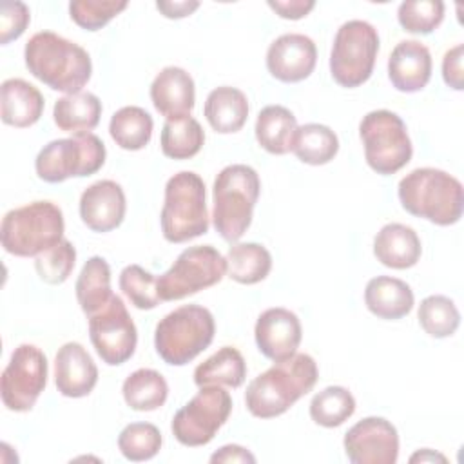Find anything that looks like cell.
I'll use <instances>...</instances> for the list:
<instances>
[{
  "label": "cell",
  "mask_w": 464,
  "mask_h": 464,
  "mask_svg": "<svg viewBox=\"0 0 464 464\" xmlns=\"http://www.w3.org/2000/svg\"><path fill=\"white\" fill-rule=\"evenodd\" d=\"M317 377V362L308 353H295L276 362L248 382L245 392L246 410L257 419L279 417L312 392Z\"/></svg>",
  "instance_id": "6da1fadb"
},
{
  "label": "cell",
  "mask_w": 464,
  "mask_h": 464,
  "mask_svg": "<svg viewBox=\"0 0 464 464\" xmlns=\"http://www.w3.org/2000/svg\"><path fill=\"white\" fill-rule=\"evenodd\" d=\"M24 60L34 78L65 94L80 92L92 74L89 53L53 31L33 34L25 44Z\"/></svg>",
  "instance_id": "7a4b0ae2"
},
{
  "label": "cell",
  "mask_w": 464,
  "mask_h": 464,
  "mask_svg": "<svg viewBox=\"0 0 464 464\" xmlns=\"http://www.w3.org/2000/svg\"><path fill=\"white\" fill-rule=\"evenodd\" d=\"M397 196L408 214L435 225L450 227L462 218V185L446 170L433 167L411 170L399 181Z\"/></svg>",
  "instance_id": "3957f363"
},
{
  "label": "cell",
  "mask_w": 464,
  "mask_h": 464,
  "mask_svg": "<svg viewBox=\"0 0 464 464\" xmlns=\"http://www.w3.org/2000/svg\"><path fill=\"white\" fill-rule=\"evenodd\" d=\"M261 181L257 172L243 163L219 170L212 187V221L216 232L236 243L250 227Z\"/></svg>",
  "instance_id": "277c9868"
},
{
  "label": "cell",
  "mask_w": 464,
  "mask_h": 464,
  "mask_svg": "<svg viewBox=\"0 0 464 464\" xmlns=\"http://www.w3.org/2000/svg\"><path fill=\"white\" fill-rule=\"evenodd\" d=\"M63 214L53 201H33L9 210L0 225L2 246L16 257H36L63 239Z\"/></svg>",
  "instance_id": "5b68a950"
},
{
  "label": "cell",
  "mask_w": 464,
  "mask_h": 464,
  "mask_svg": "<svg viewBox=\"0 0 464 464\" xmlns=\"http://www.w3.org/2000/svg\"><path fill=\"white\" fill-rule=\"evenodd\" d=\"M214 332L216 323L208 308L183 304L156 324L154 346L167 364L183 366L210 346Z\"/></svg>",
  "instance_id": "8992f818"
},
{
  "label": "cell",
  "mask_w": 464,
  "mask_h": 464,
  "mask_svg": "<svg viewBox=\"0 0 464 464\" xmlns=\"http://www.w3.org/2000/svg\"><path fill=\"white\" fill-rule=\"evenodd\" d=\"M205 183L192 170L169 178L160 214L161 232L169 243H187L208 230Z\"/></svg>",
  "instance_id": "52a82bcc"
},
{
  "label": "cell",
  "mask_w": 464,
  "mask_h": 464,
  "mask_svg": "<svg viewBox=\"0 0 464 464\" xmlns=\"http://www.w3.org/2000/svg\"><path fill=\"white\" fill-rule=\"evenodd\" d=\"M359 136L368 167L381 176L399 172L411 160L413 147L408 129L392 111L379 109L362 116Z\"/></svg>",
  "instance_id": "ba28073f"
},
{
  "label": "cell",
  "mask_w": 464,
  "mask_h": 464,
  "mask_svg": "<svg viewBox=\"0 0 464 464\" xmlns=\"http://www.w3.org/2000/svg\"><path fill=\"white\" fill-rule=\"evenodd\" d=\"M379 53V33L364 20L344 22L334 38L330 53V74L346 89L368 82Z\"/></svg>",
  "instance_id": "9c48e42d"
},
{
  "label": "cell",
  "mask_w": 464,
  "mask_h": 464,
  "mask_svg": "<svg viewBox=\"0 0 464 464\" xmlns=\"http://www.w3.org/2000/svg\"><path fill=\"white\" fill-rule=\"evenodd\" d=\"M103 141L89 132L49 141L36 156V176L47 183H62L69 178H85L105 163Z\"/></svg>",
  "instance_id": "30bf717a"
},
{
  "label": "cell",
  "mask_w": 464,
  "mask_h": 464,
  "mask_svg": "<svg viewBox=\"0 0 464 464\" xmlns=\"http://www.w3.org/2000/svg\"><path fill=\"white\" fill-rule=\"evenodd\" d=\"M227 274V259L212 245L185 248L172 266L158 276L161 301H179L218 285Z\"/></svg>",
  "instance_id": "8fae6325"
},
{
  "label": "cell",
  "mask_w": 464,
  "mask_h": 464,
  "mask_svg": "<svg viewBox=\"0 0 464 464\" xmlns=\"http://www.w3.org/2000/svg\"><path fill=\"white\" fill-rule=\"evenodd\" d=\"M232 411V397L221 386H199V392L176 411L170 430L188 448L208 444Z\"/></svg>",
  "instance_id": "7c38bea8"
},
{
  "label": "cell",
  "mask_w": 464,
  "mask_h": 464,
  "mask_svg": "<svg viewBox=\"0 0 464 464\" xmlns=\"http://www.w3.org/2000/svg\"><path fill=\"white\" fill-rule=\"evenodd\" d=\"M47 384V357L34 344H20L13 350L2 372V402L11 411H29Z\"/></svg>",
  "instance_id": "4fadbf2b"
},
{
  "label": "cell",
  "mask_w": 464,
  "mask_h": 464,
  "mask_svg": "<svg viewBox=\"0 0 464 464\" xmlns=\"http://www.w3.org/2000/svg\"><path fill=\"white\" fill-rule=\"evenodd\" d=\"M87 319L91 343L105 364L118 366L134 355L138 330L121 297L112 295L103 308Z\"/></svg>",
  "instance_id": "5bb4252c"
},
{
  "label": "cell",
  "mask_w": 464,
  "mask_h": 464,
  "mask_svg": "<svg viewBox=\"0 0 464 464\" xmlns=\"http://www.w3.org/2000/svg\"><path fill=\"white\" fill-rule=\"evenodd\" d=\"M343 446L352 464H395L399 433L384 417H364L344 433Z\"/></svg>",
  "instance_id": "9a60e30c"
},
{
  "label": "cell",
  "mask_w": 464,
  "mask_h": 464,
  "mask_svg": "<svg viewBox=\"0 0 464 464\" xmlns=\"http://www.w3.org/2000/svg\"><path fill=\"white\" fill-rule=\"evenodd\" d=\"M317 62V47L312 38L286 33L276 38L266 51L268 72L283 83H297L308 78Z\"/></svg>",
  "instance_id": "2e32d148"
},
{
  "label": "cell",
  "mask_w": 464,
  "mask_h": 464,
  "mask_svg": "<svg viewBox=\"0 0 464 464\" xmlns=\"http://www.w3.org/2000/svg\"><path fill=\"white\" fill-rule=\"evenodd\" d=\"M257 350L270 361L281 362L297 353L301 344L303 330L299 317L288 308H268L265 310L254 328Z\"/></svg>",
  "instance_id": "e0dca14e"
},
{
  "label": "cell",
  "mask_w": 464,
  "mask_h": 464,
  "mask_svg": "<svg viewBox=\"0 0 464 464\" xmlns=\"http://www.w3.org/2000/svg\"><path fill=\"white\" fill-rule=\"evenodd\" d=\"M127 203L120 183L100 179L89 185L80 196V218L92 232H111L118 228L125 218Z\"/></svg>",
  "instance_id": "ac0fdd59"
},
{
  "label": "cell",
  "mask_w": 464,
  "mask_h": 464,
  "mask_svg": "<svg viewBox=\"0 0 464 464\" xmlns=\"http://www.w3.org/2000/svg\"><path fill=\"white\" fill-rule=\"evenodd\" d=\"M98 382V368L80 343H65L54 357V384L63 397L89 395Z\"/></svg>",
  "instance_id": "d6986e66"
},
{
  "label": "cell",
  "mask_w": 464,
  "mask_h": 464,
  "mask_svg": "<svg viewBox=\"0 0 464 464\" xmlns=\"http://www.w3.org/2000/svg\"><path fill=\"white\" fill-rule=\"evenodd\" d=\"M154 109L167 120L190 116L196 103V85L192 76L181 67H163L150 85Z\"/></svg>",
  "instance_id": "ffe728a7"
},
{
  "label": "cell",
  "mask_w": 464,
  "mask_h": 464,
  "mask_svg": "<svg viewBox=\"0 0 464 464\" xmlns=\"http://www.w3.org/2000/svg\"><path fill=\"white\" fill-rule=\"evenodd\" d=\"M388 78L401 92L422 91L431 78L430 49L417 40L399 42L388 58Z\"/></svg>",
  "instance_id": "44dd1931"
},
{
  "label": "cell",
  "mask_w": 464,
  "mask_h": 464,
  "mask_svg": "<svg viewBox=\"0 0 464 464\" xmlns=\"http://www.w3.org/2000/svg\"><path fill=\"white\" fill-rule=\"evenodd\" d=\"M420 252L422 246L417 232L402 223L384 225L373 239V256L388 268H411L420 259Z\"/></svg>",
  "instance_id": "7402d4cb"
},
{
  "label": "cell",
  "mask_w": 464,
  "mask_h": 464,
  "mask_svg": "<svg viewBox=\"0 0 464 464\" xmlns=\"http://www.w3.org/2000/svg\"><path fill=\"white\" fill-rule=\"evenodd\" d=\"M2 121L5 125L25 129L34 125L44 112V96L29 82L22 78H9L0 87Z\"/></svg>",
  "instance_id": "603a6c76"
},
{
  "label": "cell",
  "mask_w": 464,
  "mask_h": 464,
  "mask_svg": "<svg viewBox=\"0 0 464 464\" xmlns=\"http://www.w3.org/2000/svg\"><path fill=\"white\" fill-rule=\"evenodd\" d=\"M413 303V292L402 279L377 276L366 283L364 304L379 319L397 321L411 312Z\"/></svg>",
  "instance_id": "cb8c5ba5"
},
{
  "label": "cell",
  "mask_w": 464,
  "mask_h": 464,
  "mask_svg": "<svg viewBox=\"0 0 464 464\" xmlns=\"http://www.w3.org/2000/svg\"><path fill=\"white\" fill-rule=\"evenodd\" d=\"M205 118L219 134H232L243 129L248 118V100L243 91L221 85L208 92L205 100Z\"/></svg>",
  "instance_id": "d4e9b609"
},
{
  "label": "cell",
  "mask_w": 464,
  "mask_h": 464,
  "mask_svg": "<svg viewBox=\"0 0 464 464\" xmlns=\"http://www.w3.org/2000/svg\"><path fill=\"white\" fill-rule=\"evenodd\" d=\"M102 102L92 92L65 94L56 100L53 107V120L56 127L69 134H89L100 123Z\"/></svg>",
  "instance_id": "484cf974"
},
{
  "label": "cell",
  "mask_w": 464,
  "mask_h": 464,
  "mask_svg": "<svg viewBox=\"0 0 464 464\" xmlns=\"http://www.w3.org/2000/svg\"><path fill=\"white\" fill-rule=\"evenodd\" d=\"M256 140L270 154L283 156L292 150L297 120L290 109L283 105H266L256 120Z\"/></svg>",
  "instance_id": "4316f807"
},
{
  "label": "cell",
  "mask_w": 464,
  "mask_h": 464,
  "mask_svg": "<svg viewBox=\"0 0 464 464\" xmlns=\"http://www.w3.org/2000/svg\"><path fill=\"white\" fill-rule=\"evenodd\" d=\"M76 299L82 312L89 317L103 308L114 295L111 290V266L102 256H92L82 266L76 279Z\"/></svg>",
  "instance_id": "83f0119b"
},
{
  "label": "cell",
  "mask_w": 464,
  "mask_h": 464,
  "mask_svg": "<svg viewBox=\"0 0 464 464\" xmlns=\"http://www.w3.org/2000/svg\"><path fill=\"white\" fill-rule=\"evenodd\" d=\"M246 377V362L234 346H223L207 361L196 366L194 382L198 386H228L239 388Z\"/></svg>",
  "instance_id": "f1b7e54d"
},
{
  "label": "cell",
  "mask_w": 464,
  "mask_h": 464,
  "mask_svg": "<svg viewBox=\"0 0 464 464\" xmlns=\"http://www.w3.org/2000/svg\"><path fill=\"white\" fill-rule=\"evenodd\" d=\"M292 152L306 165H326L339 152V138L328 125L304 123L294 134Z\"/></svg>",
  "instance_id": "f546056e"
},
{
  "label": "cell",
  "mask_w": 464,
  "mask_h": 464,
  "mask_svg": "<svg viewBox=\"0 0 464 464\" xmlns=\"http://www.w3.org/2000/svg\"><path fill=\"white\" fill-rule=\"evenodd\" d=\"M121 393L129 408L136 411H154L165 404L169 384L160 372L140 368L123 381Z\"/></svg>",
  "instance_id": "4dcf8cb0"
},
{
  "label": "cell",
  "mask_w": 464,
  "mask_h": 464,
  "mask_svg": "<svg viewBox=\"0 0 464 464\" xmlns=\"http://www.w3.org/2000/svg\"><path fill=\"white\" fill-rule=\"evenodd\" d=\"M152 116L136 105L116 111L109 121V134L123 150H141L152 138Z\"/></svg>",
  "instance_id": "1f68e13d"
},
{
  "label": "cell",
  "mask_w": 464,
  "mask_h": 464,
  "mask_svg": "<svg viewBox=\"0 0 464 464\" xmlns=\"http://www.w3.org/2000/svg\"><path fill=\"white\" fill-rule=\"evenodd\" d=\"M225 259L228 277L239 285H256L272 268V256L259 243H236L228 248Z\"/></svg>",
  "instance_id": "d6a6232c"
},
{
  "label": "cell",
  "mask_w": 464,
  "mask_h": 464,
  "mask_svg": "<svg viewBox=\"0 0 464 464\" xmlns=\"http://www.w3.org/2000/svg\"><path fill=\"white\" fill-rule=\"evenodd\" d=\"M205 143V132L192 116L167 120L161 129V152L172 160L194 158Z\"/></svg>",
  "instance_id": "836d02e7"
},
{
  "label": "cell",
  "mask_w": 464,
  "mask_h": 464,
  "mask_svg": "<svg viewBox=\"0 0 464 464\" xmlns=\"http://www.w3.org/2000/svg\"><path fill=\"white\" fill-rule=\"evenodd\" d=\"M355 411L353 395L343 386H326L314 395L310 402V417L323 428H337Z\"/></svg>",
  "instance_id": "e575fe53"
},
{
  "label": "cell",
  "mask_w": 464,
  "mask_h": 464,
  "mask_svg": "<svg viewBox=\"0 0 464 464\" xmlns=\"http://www.w3.org/2000/svg\"><path fill=\"white\" fill-rule=\"evenodd\" d=\"M417 317L420 328L435 339L453 335L460 324V314L453 299L440 294L424 297L419 304Z\"/></svg>",
  "instance_id": "d590c367"
},
{
  "label": "cell",
  "mask_w": 464,
  "mask_h": 464,
  "mask_svg": "<svg viewBox=\"0 0 464 464\" xmlns=\"http://www.w3.org/2000/svg\"><path fill=\"white\" fill-rule=\"evenodd\" d=\"M161 433L150 422H130L127 424L120 437L118 448L127 460L141 462L158 455L161 450Z\"/></svg>",
  "instance_id": "8d00e7d4"
},
{
  "label": "cell",
  "mask_w": 464,
  "mask_h": 464,
  "mask_svg": "<svg viewBox=\"0 0 464 464\" xmlns=\"http://www.w3.org/2000/svg\"><path fill=\"white\" fill-rule=\"evenodd\" d=\"M401 27L413 34H430L444 20V2L440 0H406L397 9Z\"/></svg>",
  "instance_id": "74e56055"
},
{
  "label": "cell",
  "mask_w": 464,
  "mask_h": 464,
  "mask_svg": "<svg viewBox=\"0 0 464 464\" xmlns=\"http://www.w3.org/2000/svg\"><path fill=\"white\" fill-rule=\"evenodd\" d=\"M120 288L138 310H152L163 303L158 295V277L140 265H127L121 270Z\"/></svg>",
  "instance_id": "f35d334b"
},
{
  "label": "cell",
  "mask_w": 464,
  "mask_h": 464,
  "mask_svg": "<svg viewBox=\"0 0 464 464\" xmlns=\"http://www.w3.org/2000/svg\"><path fill=\"white\" fill-rule=\"evenodd\" d=\"M76 263V248L69 239H62L53 248L34 257L38 277L47 285H62L69 279Z\"/></svg>",
  "instance_id": "ab89813d"
},
{
  "label": "cell",
  "mask_w": 464,
  "mask_h": 464,
  "mask_svg": "<svg viewBox=\"0 0 464 464\" xmlns=\"http://www.w3.org/2000/svg\"><path fill=\"white\" fill-rule=\"evenodd\" d=\"M127 5L129 4L125 0H74L69 4V14L78 27L85 31H98L127 9Z\"/></svg>",
  "instance_id": "60d3db41"
},
{
  "label": "cell",
  "mask_w": 464,
  "mask_h": 464,
  "mask_svg": "<svg viewBox=\"0 0 464 464\" xmlns=\"http://www.w3.org/2000/svg\"><path fill=\"white\" fill-rule=\"evenodd\" d=\"M31 20L29 7L24 2H2L0 4V44L7 45L18 40L27 29Z\"/></svg>",
  "instance_id": "b9f144b4"
},
{
  "label": "cell",
  "mask_w": 464,
  "mask_h": 464,
  "mask_svg": "<svg viewBox=\"0 0 464 464\" xmlns=\"http://www.w3.org/2000/svg\"><path fill=\"white\" fill-rule=\"evenodd\" d=\"M462 58H464V45L457 44L450 51H446L442 58V78L448 87L455 91L464 89V69H462Z\"/></svg>",
  "instance_id": "7bdbcfd3"
},
{
  "label": "cell",
  "mask_w": 464,
  "mask_h": 464,
  "mask_svg": "<svg viewBox=\"0 0 464 464\" xmlns=\"http://www.w3.org/2000/svg\"><path fill=\"white\" fill-rule=\"evenodd\" d=\"M268 7L285 20H299L315 7V2L314 0H268Z\"/></svg>",
  "instance_id": "ee69618b"
},
{
  "label": "cell",
  "mask_w": 464,
  "mask_h": 464,
  "mask_svg": "<svg viewBox=\"0 0 464 464\" xmlns=\"http://www.w3.org/2000/svg\"><path fill=\"white\" fill-rule=\"evenodd\" d=\"M210 462H256V457L239 444H227L210 455Z\"/></svg>",
  "instance_id": "f6af8a7d"
},
{
  "label": "cell",
  "mask_w": 464,
  "mask_h": 464,
  "mask_svg": "<svg viewBox=\"0 0 464 464\" xmlns=\"http://www.w3.org/2000/svg\"><path fill=\"white\" fill-rule=\"evenodd\" d=\"M199 7V2L196 0H183V2H156V9L165 18H185L192 14Z\"/></svg>",
  "instance_id": "bcb514c9"
},
{
  "label": "cell",
  "mask_w": 464,
  "mask_h": 464,
  "mask_svg": "<svg viewBox=\"0 0 464 464\" xmlns=\"http://www.w3.org/2000/svg\"><path fill=\"white\" fill-rule=\"evenodd\" d=\"M435 460L446 462V457L440 455V453H435V451H431V450H428V448L419 450L415 455L410 457V462H435Z\"/></svg>",
  "instance_id": "7dc6e473"
}]
</instances>
